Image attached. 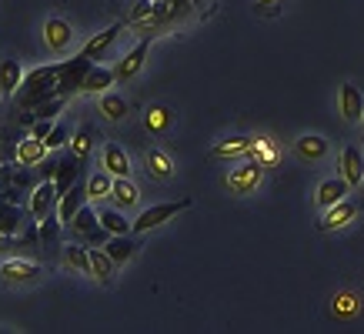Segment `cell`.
<instances>
[{
	"mask_svg": "<svg viewBox=\"0 0 364 334\" xmlns=\"http://www.w3.org/2000/svg\"><path fill=\"white\" fill-rule=\"evenodd\" d=\"M328 151H331V144H328L321 134H301L298 141H294V154H298L301 161H324Z\"/></svg>",
	"mask_w": 364,
	"mask_h": 334,
	"instance_id": "obj_17",
	"label": "cell"
},
{
	"mask_svg": "<svg viewBox=\"0 0 364 334\" xmlns=\"http://www.w3.org/2000/svg\"><path fill=\"white\" fill-rule=\"evenodd\" d=\"M111 188H114V174H107V171H97V174L87 178V198L90 200L111 198Z\"/></svg>",
	"mask_w": 364,
	"mask_h": 334,
	"instance_id": "obj_31",
	"label": "cell"
},
{
	"mask_svg": "<svg viewBox=\"0 0 364 334\" xmlns=\"http://www.w3.org/2000/svg\"><path fill=\"white\" fill-rule=\"evenodd\" d=\"M104 251H107V257H111L114 264L121 267V264H127L134 257V251H137V244H134L127 234H111L107 241H104Z\"/></svg>",
	"mask_w": 364,
	"mask_h": 334,
	"instance_id": "obj_22",
	"label": "cell"
},
{
	"mask_svg": "<svg viewBox=\"0 0 364 334\" xmlns=\"http://www.w3.org/2000/svg\"><path fill=\"white\" fill-rule=\"evenodd\" d=\"M77 171H80V161L70 154V161H60L57 164V174H54V184H57V194H67V190L74 188V181H77Z\"/></svg>",
	"mask_w": 364,
	"mask_h": 334,
	"instance_id": "obj_29",
	"label": "cell"
},
{
	"mask_svg": "<svg viewBox=\"0 0 364 334\" xmlns=\"http://www.w3.org/2000/svg\"><path fill=\"white\" fill-rule=\"evenodd\" d=\"M100 164H104V171L114 174V178H131V157H127V151H124L121 144H104Z\"/></svg>",
	"mask_w": 364,
	"mask_h": 334,
	"instance_id": "obj_13",
	"label": "cell"
},
{
	"mask_svg": "<svg viewBox=\"0 0 364 334\" xmlns=\"http://www.w3.org/2000/svg\"><path fill=\"white\" fill-rule=\"evenodd\" d=\"M114 274H117V264H114L111 257H107V251L104 247H90V278L100 281V284H111Z\"/></svg>",
	"mask_w": 364,
	"mask_h": 334,
	"instance_id": "obj_23",
	"label": "cell"
},
{
	"mask_svg": "<svg viewBox=\"0 0 364 334\" xmlns=\"http://www.w3.org/2000/svg\"><path fill=\"white\" fill-rule=\"evenodd\" d=\"M44 41H47V47H50L54 54H64L67 47H70V41H74V27H70L64 17H47Z\"/></svg>",
	"mask_w": 364,
	"mask_h": 334,
	"instance_id": "obj_11",
	"label": "cell"
},
{
	"mask_svg": "<svg viewBox=\"0 0 364 334\" xmlns=\"http://www.w3.org/2000/svg\"><path fill=\"white\" fill-rule=\"evenodd\" d=\"M338 111L348 124H361L364 117V90L351 80H344L341 90H338Z\"/></svg>",
	"mask_w": 364,
	"mask_h": 334,
	"instance_id": "obj_6",
	"label": "cell"
},
{
	"mask_svg": "<svg viewBox=\"0 0 364 334\" xmlns=\"http://www.w3.org/2000/svg\"><path fill=\"white\" fill-rule=\"evenodd\" d=\"M361 124H364V117H361Z\"/></svg>",
	"mask_w": 364,
	"mask_h": 334,
	"instance_id": "obj_38",
	"label": "cell"
},
{
	"mask_svg": "<svg viewBox=\"0 0 364 334\" xmlns=\"http://www.w3.org/2000/svg\"><path fill=\"white\" fill-rule=\"evenodd\" d=\"M47 151H50V147L44 144V141H37V137H27V141H21V144H17V164L21 167H33V164H41V161H44L47 157Z\"/></svg>",
	"mask_w": 364,
	"mask_h": 334,
	"instance_id": "obj_26",
	"label": "cell"
},
{
	"mask_svg": "<svg viewBox=\"0 0 364 334\" xmlns=\"http://www.w3.org/2000/svg\"><path fill=\"white\" fill-rule=\"evenodd\" d=\"M191 208V198H181V200H167V204H154V208H147V211L137 214V221L131 224L134 234H147L154 231V227H161L164 221H174L181 211H188Z\"/></svg>",
	"mask_w": 364,
	"mask_h": 334,
	"instance_id": "obj_1",
	"label": "cell"
},
{
	"mask_svg": "<svg viewBox=\"0 0 364 334\" xmlns=\"http://www.w3.org/2000/svg\"><path fill=\"white\" fill-rule=\"evenodd\" d=\"M341 178L351 184V190L361 188V181H364V154L354 144H348L341 151Z\"/></svg>",
	"mask_w": 364,
	"mask_h": 334,
	"instance_id": "obj_15",
	"label": "cell"
},
{
	"mask_svg": "<svg viewBox=\"0 0 364 334\" xmlns=\"http://www.w3.org/2000/svg\"><path fill=\"white\" fill-rule=\"evenodd\" d=\"M23 84V67L17 57H7L0 60V94L4 97H17V90Z\"/></svg>",
	"mask_w": 364,
	"mask_h": 334,
	"instance_id": "obj_16",
	"label": "cell"
},
{
	"mask_svg": "<svg viewBox=\"0 0 364 334\" xmlns=\"http://www.w3.org/2000/svg\"><path fill=\"white\" fill-rule=\"evenodd\" d=\"M70 227H74L80 237H87L90 244H104V241L111 237V231L100 224V217L94 214V208H87V204H84V208H80V211L70 217Z\"/></svg>",
	"mask_w": 364,
	"mask_h": 334,
	"instance_id": "obj_5",
	"label": "cell"
},
{
	"mask_svg": "<svg viewBox=\"0 0 364 334\" xmlns=\"http://www.w3.org/2000/svg\"><path fill=\"white\" fill-rule=\"evenodd\" d=\"M157 41V33L154 31H147V37H144L137 47H131L127 50V57H121V64L114 67V77L121 80V84H127V80H134L137 74H141V67L144 60H147V50H151V44Z\"/></svg>",
	"mask_w": 364,
	"mask_h": 334,
	"instance_id": "obj_4",
	"label": "cell"
},
{
	"mask_svg": "<svg viewBox=\"0 0 364 334\" xmlns=\"http://www.w3.org/2000/svg\"><path fill=\"white\" fill-rule=\"evenodd\" d=\"M84 200H87V184H84V188L74 184L67 194H60V200H57V217H60V224H70V217L84 208Z\"/></svg>",
	"mask_w": 364,
	"mask_h": 334,
	"instance_id": "obj_20",
	"label": "cell"
},
{
	"mask_svg": "<svg viewBox=\"0 0 364 334\" xmlns=\"http://www.w3.org/2000/svg\"><path fill=\"white\" fill-rule=\"evenodd\" d=\"M50 131H54V117H33V124H31V137L44 141V137H47Z\"/></svg>",
	"mask_w": 364,
	"mask_h": 334,
	"instance_id": "obj_35",
	"label": "cell"
},
{
	"mask_svg": "<svg viewBox=\"0 0 364 334\" xmlns=\"http://www.w3.org/2000/svg\"><path fill=\"white\" fill-rule=\"evenodd\" d=\"M191 4H194V7H200V4H204V0H191Z\"/></svg>",
	"mask_w": 364,
	"mask_h": 334,
	"instance_id": "obj_37",
	"label": "cell"
},
{
	"mask_svg": "<svg viewBox=\"0 0 364 334\" xmlns=\"http://www.w3.org/2000/svg\"><path fill=\"white\" fill-rule=\"evenodd\" d=\"M97 217H100V224H104L111 234H131V224L134 221H127V217H124L121 208H104V211H97Z\"/></svg>",
	"mask_w": 364,
	"mask_h": 334,
	"instance_id": "obj_30",
	"label": "cell"
},
{
	"mask_svg": "<svg viewBox=\"0 0 364 334\" xmlns=\"http://www.w3.org/2000/svg\"><path fill=\"white\" fill-rule=\"evenodd\" d=\"M144 171L157 181H171L174 178V157L161 147H151V151H144Z\"/></svg>",
	"mask_w": 364,
	"mask_h": 334,
	"instance_id": "obj_14",
	"label": "cell"
},
{
	"mask_svg": "<svg viewBox=\"0 0 364 334\" xmlns=\"http://www.w3.org/2000/svg\"><path fill=\"white\" fill-rule=\"evenodd\" d=\"M67 144H70V154H74L80 164H84V161L94 154V147L100 144V131L94 127V124H80L77 131H74V137H70Z\"/></svg>",
	"mask_w": 364,
	"mask_h": 334,
	"instance_id": "obj_12",
	"label": "cell"
},
{
	"mask_svg": "<svg viewBox=\"0 0 364 334\" xmlns=\"http://www.w3.org/2000/svg\"><path fill=\"white\" fill-rule=\"evenodd\" d=\"M97 107H100V114H104L111 124H121L124 117H127V111H131V104H127L121 94H114V90H104V94H100Z\"/></svg>",
	"mask_w": 364,
	"mask_h": 334,
	"instance_id": "obj_24",
	"label": "cell"
},
{
	"mask_svg": "<svg viewBox=\"0 0 364 334\" xmlns=\"http://www.w3.org/2000/svg\"><path fill=\"white\" fill-rule=\"evenodd\" d=\"M17 231V208H4V211H0V234H14Z\"/></svg>",
	"mask_w": 364,
	"mask_h": 334,
	"instance_id": "obj_36",
	"label": "cell"
},
{
	"mask_svg": "<svg viewBox=\"0 0 364 334\" xmlns=\"http://www.w3.org/2000/svg\"><path fill=\"white\" fill-rule=\"evenodd\" d=\"M67 141H70V137H67V127H64V124H54V131H50V134L44 137V144L50 147V151H57V147H64Z\"/></svg>",
	"mask_w": 364,
	"mask_h": 334,
	"instance_id": "obj_34",
	"label": "cell"
},
{
	"mask_svg": "<svg viewBox=\"0 0 364 334\" xmlns=\"http://www.w3.org/2000/svg\"><path fill=\"white\" fill-rule=\"evenodd\" d=\"M251 144H254V137H244V134H241V137H228V141H218L210 154L221 157V161H234V157H247Z\"/></svg>",
	"mask_w": 364,
	"mask_h": 334,
	"instance_id": "obj_25",
	"label": "cell"
},
{
	"mask_svg": "<svg viewBox=\"0 0 364 334\" xmlns=\"http://www.w3.org/2000/svg\"><path fill=\"white\" fill-rule=\"evenodd\" d=\"M247 157H254V161H261V164H274L277 157V147L271 144V141H267V137H254V144H251V151H247Z\"/></svg>",
	"mask_w": 364,
	"mask_h": 334,
	"instance_id": "obj_32",
	"label": "cell"
},
{
	"mask_svg": "<svg viewBox=\"0 0 364 334\" xmlns=\"http://www.w3.org/2000/svg\"><path fill=\"white\" fill-rule=\"evenodd\" d=\"M44 274V267L37 264V261H21V257H14V261H4L0 264V281L4 284H31Z\"/></svg>",
	"mask_w": 364,
	"mask_h": 334,
	"instance_id": "obj_7",
	"label": "cell"
},
{
	"mask_svg": "<svg viewBox=\"0 0 364 334\" xmlns=\"http://www.w3.org/2000/svg\"><path fill=\"white\" fill-rule=\"evenodd\" d=\"M57 200H60V194H57V184L54 178H47L44 184H37L31 194V214L37 217V221H44L47 214L57 211Z\"/></svg>",
	"mask_w": 364,
	"mask_h": 334,
	"instance_id": "obj_10",
	"label": "cell"
},
{
	"mask_svg": "<svg viewBox=\"0 0 364 334\" xmlns=\"http://www.w3.org/2000/svg\"><path fill=\"white\" fill-rule=\"evenodd\" d=\"M287 4H291V0H254V14H257V17H277Z\"/></svg>",
	"mask_w": 364,
	"mask_h": 334,
	"instance_id": "obj_33",
	"label": "cell"
},
{
	"mask_svg": "<svg viewBox=\"0 0 364 334\" xmlns=\"http://www.w3.org/2000/svg\"><path fill=\"white\" fill-rule=\"evenodd\" d=\"M364 211V204L358 198H344L338 200V204H331L328 211L321 214V221H318V231H341V227H348V224L358 217V214Z\"/></svg>",
	"mask_w": 364,
	"mask_h": 334,
	"instance_id": "obj_3",
	"label": "cell"
},
{
	"mask_svg": "<svg viewBox=\"0 0 364 334\" xmlns=\"http://www.w3.org/2000/svg\"><path fill=\"white\" fill-rule=\"evenodd\" d=\"M348 194H351V184H348V181H344V178H328L318 188V208H321V211H328L331 204L344 200Z\"/></svg>",
	"mask_w": 364,
	"mask_h": 334,
	"instance_id": "obj_21",
	"label": "cell"
},
{
	"mask_svg": "<svg viewBox=\"0 0 364 334\" xmlns=\"http://www.w3.org/2000/svg\"><path fill=\"white\" fill-rule=\"evenodd\" d=\"M124 27H127V21H114L107 31H100V33H94L87 44L80 47V54L77 57H84V60H100V57L107 54V47L117 41V33H124Z\"/></svg>",
	"mask_w": 364,
	"mask_h": 334,
	"instance_id": "obj_8",
	"label": "cell"
},
{
	"mask_svg": "<svg viewBox=\"0 0 364 334\" xmlns=\"http://www.w3.org/2000/svg\"><path fill=\"white\" fill-rule=\"evenodd\" d=\"M174 121H177V114L167 104H151L144 111V131L154 134V137H167V134L174 131Z\"/></svg>",
	"mask_w": 364,
	"mask_h": 334,
	"instance_id": "obj_9",
	"label": "cell"
},
{
	"mask_svg": "<svg viewBox=\"0 0 364 334\" xmlns=\"http://www.w3.org/2000/svg\"><path fill=\"white\" fill-rule=\"evenodd\" d=\"M111 200H114V208H121V211H134L141 204V190H137V184L131 178H114Z\"/></svg>",
	"mask_w": 364,
	"mask_h": 334,
	"instance_id": "obj_18",
	"label": "cell"
},
{
	"mask_svg": "<svg viewBox=\"0 0 364 334\" xmlns=\"http://www.w3.org/2000/svg\"><path fill=\"white\" fill-rule=\"evenodd\" d=\"M261 178H264V164L254 161V157H247L244 164H237V167L228 171L224 188L231 190V194H237V198H244V194H254V188L261 184Z\"/></svg>",
	"mask_w": 364,
	"mask_h": 334,
	"instance_id": "obj_2",
	"label": "cell"
},
{
	"mask_svg": "<svg viewBox=\"0 0 364 334\" xmlns=\"http://www.w3.org/2000/svg\"><path fill=\"white\" fill-rule=\"evenodd\" d=\"M64 267H70V271H80V274H87V278H90V247H84V244H67L64 247Z\"/></svg>",
	"mask_w": 364,
	"mask_h": 334,
	"instance_id": "obj_28",
	"label": "cell"
},
{
	"mask_svg": "<svg viewBox=\"0 0 364 334\" xmlns=\"http://www.w3.org/2000/svg\"><path fill=\"white\" fill-rule=\"evenodd\" d=\"M331 311H334V318L351 321L354 314H361V298H358L354 291H338L331 298Z\"/></svg>",
	"mask_w": 364,
	"mask_h": 334,
	"instance_id": "obj_27",
	"label": "cell"
},
{
	"mask_svg": "<svg viewBox=\"0 0 364 334\" xmlns=\"http://www.w3.org/2000/svg\"><path fill=\"white\" fill-rule=\"evenodd\" d=\"M114 70L111 67H100V64H90V70L84 74L80 80V94H104L107 87H114Z\"/></svg>",
	"mask_w": 364,
	"mask_h": 334,
	"instance_id": "obj_19",
	"label": "cell"
}]
</instances>
